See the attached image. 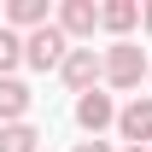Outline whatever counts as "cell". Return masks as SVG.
Instances as JSON below:
<instances>
[{
    "instance_id": "cell-6",
    "label": "cell",
    "mask_w": 152,
    "mask_h": 152,
    "mask_svg": "<svg viewBox=\"0 0 152 152\" xmlns=\"http://www.w3.org/2000/svg\"><path fill=\"white\" fill-rule=\"evenodd\" d=\"M58 29H64V41L94 35V29H99V6H94V0H64V6H58Z\"/></svg>"
},
{
    "instance_id": "cell-5",
    "label": "cell",
    "mask_w": 152,
    "mask_h": 152,
    "mask_svg": "<svg viewBox=\"0 0 152 152\" xmlns=\"http://www.w3.org/2000/svg\"><path fill=\"white\" fill-rule=\"evenodd\" d=\"M76 123H82V129L99 140V129H111V123H117L111 94H99V88H94V94H76Z\"/></svg>"
},
{
    "instance_id": "cell-2",
    "label": "cell",
    "mask_w": 152,
    "mask_h": 152,
    "mask_svg": "<svg viewBox=\"0 0 152 152\" xmlns=\"http://www.w3.org/2000/svg\"><path fill=\"white\" fill-rule=\"evenodd\" d=\"M99 58H105V82H111V88H140V76H146V64H152L134 41H117V47H105Z\"/></svg>"
},
{
    "instance_id": "cell-11",
    "label": "cell",
    "mask_w": 152,
    "mask_h": 152,
    "mask_svg": "<svg viewBox=\"0 0 152 152\" xmlns=\"http://www.w3.org/2000/svg\"><path fill=\"white\" fill-rule=\"evenodd\" d=\"M23 64V35L18 29H6V23H0V76H12Z\"/></svg>"
},
{
    "instance_id": "cell-15",
    "label": "cell",
    "mask_w": 152,
    "mask_h": 152,
    "mask_svg": "<svg viewBox=\"0 0 152 152\" xmlns=\"http://www.w3.org/2000/svg\"><path fill=\"white\" fill-rule=\"evenodd\" d=\"M146 76H152V64H146Z\"/></svg>"
},
{
    "instance_id": "cell-12",
    "label": "cell",
    "mask_w": 152,
    "mask_h": 152,
    "mask_svg": "<svg viewBox=\"0 0 152 152\" xmlns=\"http://www.w3.org/2000/svg\"><path fill=\"white\" fill-rule=\"evenodd\" d=\"M76 152H111V146H105V140H82Z\"/></svg>"
},
{
    "instance_id": "cell-14",
    "label": "cell",
    "mask_w": 152,
    "mask_h": 152,
    "mask_svg": "<svg viewBox=\"0 0 152 152\" xmlns=\"http://www.w3.org/2000/svg\"><path fill=\"white\" fill-rule=\"evenodd\" d=\"M123 152H146V146H123Z\"/></svg>"
},
{
    "instance_id": "cell-8",
    "label": "cell",
    "mask_w": 152,
    "mask_h": 152,
    "mask_svg": "<svg viewBox=\"0 0 152 152\" xmlns=\"http://www.w3.org/2000/svg\"><path fill=\"white\" fill-rule=\"evenodd\" d=\"M134 23H140V6H134V0H105V6H99V29H111V35H129Z\"/></svg>"
},
{
    "instance_id": "cell-3",
    "label": "cell",
    "mask_w": 152,
    "mask_h": 152,
    "mask_svg": "<svg viewBox=\"0 0 152 152\" xmlns=\"http://www.w3.org/2000/svg\"><path fill=\"white\" fill-rule=\"evenodd\" d=\"M58 76H64V88H70V94H94V82L105 76V58H99L94 47H70L64 64H58Z\"/></svg>"
},
{
    "instance_id": "cell-10",
    "label": "cell",
    "mask_w": 152,
    "mask_h": 152,
    "mask_svg": "<svg viewBox=\"0 0 152 152\" xmlns=\"http://www.w3.org/2000/svg\"><path fill=\"white\" fill-rule=\"evenodd\" d=\"M0 152H41V129L35 123H6L0 129Z\"/></svg>"
},
{
    "instance_id": "cell-4",
    "label": "cell",
    "mask_w": 152,
    "mask_h": 152,
    "mask_svg": "<svg viewBox=\"0 0 152 152\" xmlns=\"http://www.w3.org/2000/svg\"><path fill=\"white\" fill-rule=\"evenodd\" d=\"M117 134H123L129 146H146V140H152V94H146V99L134 94L129 105L117 111Z\"/></svg>"
},
{
    "instance_id": "cell-13",
    "label": "cell",
    "mask_w": 152,
    "mask_h": 152,
    "mask_svg": "<svg viewBox=\"0 0 152 152\" xmlns=\"http://www.w3.org/2000/svg\"><path fill=\"white\" fill-rule=\"evenodd\" d=\"M140 23H146V35H152V0H146V6H140Z\"/></svg>"
},
{
    "instance_id": "cell-1",
    "label": "cell",
    "mask_w": 152,
    "mask_h": 152,
    "mask_svg": "<svg viewBox=\"0 0 152 152\" xmlns=\"http://www.w3.org/2000/svg\"><path fill=\"white\" fill-rule=\"evenodd\" d=\"M64 53H70V41H64L58 23H41V29L23 35V64H29V70H58Z\"/></svg>"
},
{
    "instance_id": "cell-7",
    "label": "cell",
    "mask_w": 152,
    "mask_h": 152,
    "mask_svg": "<svg viewBox=\"0 0 152 152\" xmlns=\"http://www.w3.org/2000/svg\"><path fill=\"white\" fill-rule=\"evenodd\" d=\"M23 111H29V88L18 76H0V129L6 123H23Z\"/></svg>"
},
{
    "instance_id": "cell-9",
    "label": "cell",
    "mask_w": 152,
    "mask_h": 152,
    "mask_svg": "<svg viewBox=\"0 0 152 152\" xmlns=\"http://www.w3.org/2000/svg\"><path fill=\"white\" fill-rule=\"evenodd\" d=\"M47 23V0H12L6 6V29H41Z\"/></svg>"
}]
</instances>
